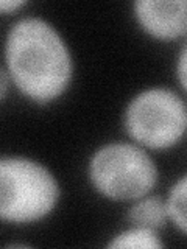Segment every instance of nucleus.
I'll return each instance as SVG.
<instances>
[{"instance_id": "9", "label": "nucleus", "mask_w": 187, "mask_h": 249, "mask_svg": "<svg viewBox=\"0 0 187 249\" xmlns=\"http://www.w3.org/2000/svg\"><path fill=\"white\" fill-rule=\"evenodd\" d=\"M176 73H178V80L187 92V41L184 42L181 52H179L178 56V64H176Z\"/></svg>"}, {"instance_id": "2", "label": "nucleus", "mask_w": 187, "mask_h": 249, "mask_svg": "<svg viewBox=\"0 0 187 249\" xmlns=\"http://www.w3.org/2000/svg\"><path fill=\"white\" fill-rule=\"evenodd\" d=\"M58 184L45 167L25 158L0 160V216L13 223H30L52 212L58 201Z\"/></svg>"}, {"instance_id": "7", "label": "nucleus", "mask_w": 187, "mask_h": 249, "mask_svg": "<svg viewBox=\"0 0 187 249\" xmlns=\"http://www.w3.org/2000/svg\"><path fill=\"white\" fill-rule=\"evenodd\" d=\"M164 243L156 235L154 229L148 228H132L117 237H114L108 243V248H145V249H156L162 248Z\"/></svg>"}, {"instance_id": "3", "label": "nucleus", "mask_w": 187, "mask_h": 249, "mask_svg": "<svg viewBox=\"0 0 187 249\" xmlns=\"http://www.w3.org/2000/svg\"><path fill=\"white\" fill-rule=\"evenodd\" d=\"M94 187L106 198L131 201L145 196L158 181L153 159L139 146L108 143L94 153L89 163Z\"/></svg>"}, {"instance_id": "8", "label": "nucleus", "mask_w": 187, "mask_h": 249, "mask_svg": "<svg viewBox=\"0 0 187 249\" xmlns=\"http://www.w3.org/2000/svg\"><path fill=\"white\" fill-rule=\"evenodd\" d=\"M166 207L168 218L176 228L187 233V175L171 187Z\"/></svg>"}, {"instance_id": "6", "label": "nucleus", "mask_w": 187, "mask_h": 249, "mask_svg": "<svg viewBox=\"0 0 187 249\" xmlns=\"http://www.w3.org/2000/svg\"><path fill=\"white\" fill-rule=\"evenodd\" d=\"M167 207L161 196H150L136 202L128 212V221L136 228L159 229L167 220Z\"/></svg>"}, {"instance_id": "4", "label": "nucleus", "mask_w": 187, "mask_h": 249, "mask_svg": "<svg viewBox=\"0 0 187 249\" xmlns=\"http://www.w3.org/2000/svg\"><path fill=\"white\" fill-rule=\"evenodd\" d=\"M128 136L151 150L173 146L187 129V106L183 98L166 88L142 90L125 111Z\"/></svg>"}, {"instance_id": "11", "label": "nucleus", "mask_w": 187, "mask_h": 249, "mask_svg": "<svg viewBox=\"0 0 187 249\" xmlns=\"http://www.w3.org/2000/svg\"><path fill=\"white\" fill-rule=\"evenodd\" d=\"M2 98H5L6 95V89H8V83H6V70L2 69Z\"/></svg>"}, {"instance_id": "10", "label": "nucleus", "mask_w": 187, "mask_h": 249, "mask_svg": "<svg viewBox=\"0 0 187 249\" xmlns=\"http://www.w3.org/2000/svg\"><path fill=\"white\" fill-rule=\"evenodd\" d=\"M22 5H25L23 0H2V2H0V10H2V13L8 14V13H13L14 10H18Z\"/></svg>"}, {"instance_id": "1", "label": "nucleus", "mask_w": 187, "mask_h": 249, "mask_svg": "<svg viewBox=\"0 0 187 249\" xmlns=\"http://www.w3.org/2000/svg\"><path fill=\"white\" fill-rule=\"evenodd\" d=\"M5 59L14 84L37 103L59 97L72 78V59L64 41L39 18H23L10 28Z\"/></svg>"}, {"instance_id": "5", "label": "nucleus", "mask_w": 187, "mask_h": 249, "mask_svg": "<svg viewBox=\"0 0 187 249\" xmlns=\"http://www.w3.org/2000/svg\"><path fill=\"white\" fill-rule=\"evenodd\" d=\"M134 14L147 33L162 41L187 33V0H137Z\"/></svg>"}]
</instances>
